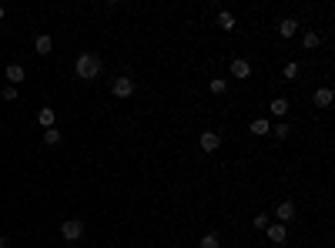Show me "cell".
I'll return each instance as SVG.
<instances>
[{
	"mask_svg": "<svg viewBox=\"0 0 335 248\" xmlns=\"http://www.w3.org/2000/svg\"><path fill=\"white\" fill-rule=\"evenodd\" d=\"M74 74H77L80 80H94L97 74H101V61H97V54H80L77 64H74Z\"/></svg>",
	"mask_w": 335,
	"mask_h": 248,
	"instance_id": "cell-1",
	"label": "cell"
},
{
	"mask_svg": "<svg viewBox=\"0 0 335 248\" xmlns=\"http://www.w3.org/2000/svg\"><path fill=\"white\" fill-rule=\"evenodd\" d=\"M61 235H64V241H80V235H84V225H80L77 218H67V222L61 225Z\"/></svg>",
	"mask_w": 335,
	"mask_h": 248,
	"instance_id": "cell-2",
	"label": "cell"
},
{
	"mask_svg": "<svg viewBox=\"0 0 335 248\" xmlns=\"http://www.w3.org/2000/svg\"><path fill=\"white\" fill-rule=\"evenodd\" d=\"M198 144H201V151H218L221 148V134H215V131H201V137H198Z\"/></svg>",
	"mask_w": 335,
	"mask_h": 248,
	"instance_id": "cell-3",
	"label": "cell"
},
{
	"mask_svg": "<svg viewBox=\"0 0 335 248\" xmlns=\"http://www.w3.org/2000/svg\"><path fill=\"white\" fill-rule=\"evenodd\" d=\"M111 91H114V97H131V94H134V80H131V77H114Z\"/></svg>",
	"mask_w": 335,
	"mask_h": 248,
	"instance_id": "cell-4",
	"label": "cell"
},
{
	"mask_svg": "<svg viewBox=\"0 0 335 248\" xmlns=\"http://www.w3.org/2000/svg\"><path fill=\"white\" fill-rule=\"evenodd\" d=\"M275 218H278V225H288L295 218V205H292V201H278V205H275Z\"/></svg>",
	"mask_w": 335,
	"mask_h": 248,
	"instance_id": "cell-5",
	"label": "cell"
},
{
	"mask_svg": "<svg viewBox=\"0 0 335 248\" xmlns=\"http://www.w3.org/2000/svg\"><path fill=\"white\" fill-rule=\"evenodd\" d=\"M265 232H268V238H271V245H285V238H288V228L285 225H268V228H265Z\"/></svg>",
	"mask_w": 335,
	"mask_h": 248,
	"instance_id": "cell-6",
	"label": "cell"
},
{
	"mask_svg": "<svg viewBox=\"0 0 335 248\" xmlns=\"http://www.w3.org/2000/svg\"><path fill=\"white\" fill-rule=\"evenodd\" d=\"M319 107H332V101H335V94H332V88H315V97H312Z\"/></svg>",
	"mask_w": 335,
	"mask_h": 248,
	"instance_id": "cell-7",
	"label": "cell"
},
{
	"mask_svg": "<svg viewBox=\"0 0 335 248\" xmlns=\"http://www.w3.org/2000/svg\"><path fill=\"white\" fill-rule=\"evenodd\" d=\"M34 50H37V54H40V57H47V54H50V50H54V40H50V37H47V34H40V37H37V40H34Z\"/></svg>",
	"mask_w": 335,
	"mask_h": 248,
	"instance_id": "cell-8",
	"label": "cell"
},
{
	"mask_svg": "<svg viewBox=\"0 0 335 248\" xmlns=\"http://www.w3.org/2000/svg\"><path fill=\"white\" fill-rule=\"evenodd\" d=\"M232 74H235L238 80H245L248 74H252V64H248V61H241V57H235V61H232Z\"/></svg>",
	"mask_w": 335,
	"mask_h": 248,
	"instance_id": "cell-9",
	"label": "cell"
},
{
	"mask_svg": "<svg viewBox=\"0 0 335 248\" xmlns=\"http://www.w3.org/2000/svg\"><path fill=\"white\" fill-rule=\"evenodd\" d=\"M295 31H298V20H295V17L278 20V34H282V37H295Z\"/></svg>",
	"mask_w": 335,
	"mask_h": 248,
	"instance_id": "cell-10",
	"label": "cell"
},
{
	"mask_svg": "<svg viewBox=\"0 0 335 248\" xmlns=\"http://www.w3.org/2000/svg\"><path fill=\"white\" fill-rule=\"evenodd\" d=\"M24 77H27V74H24V67H20V64H7V80H10V88H17Z\"/></svg>",
	"mask_w": 335,
	"mask_h": 248,
	"instance_id": "cell-11",
	"label": "cell"
},
{
	"mask_svg": "<svg viewBox=\"0 0 335 248\" xmlns=\"http://www.w3.org/2000/svg\"><path fill=\"white\" fill-rule=\"evenodd\" d=\"M54 118H57V114H54V107H40V111H37V121L44 124V131H47V128H54Z\"/></svg>",
	"mask_w": 335,
	"mask_h": 248,
	"instance_id": "cell-12",
	"label": "cell"
},
{
	"mask_svg": "<svg viewBox=\"0 0 335 248\" xmlns=\"http://www.w3.org/2000/svg\"><path fill=\"white\" fill-rule=\"evenodd\" d=\"M302 44H305V50H315V47L322 44V34H319V31H305Z\"/></svg>",
	"mask_w": 335,
	"mask_h": 248,
	"instance_id": "cell-13",
	"label": "cell"
},
{
	"mask_svg": "<svg viewBox=\"0 0 335 248\" xmlns=\"http://www.w3.org/2000/svg\"><path fill=\"white\" fill-rule=\"evenodd\" d=\"M268 107H271V114H275V118H285V114H288V101H285V97H275Z\"/></svg>",
	"mask_w": 335,
	"mask_h": 248,
	"instance_id": "cell-14",
	"label": "cell"
},
{
	"mask_svg": "<svg viewBox=\"0 0 335 248\" xmlns=\"http://www.w3.org/2000/svg\"><path fill=\"white\" fill-rule=\"evenodd\" d=\"M218 27H221V31H235V17L228 14V10H218Z\"/></svg>",
	"mask_w": 335,
	"mask_h": 248,
	"instance_id": "cell-15",
	"label": "cell"
},
{
	"mask_svg": "<svg viewBox=\"0 0 335 248\" xmlns=\"http://www.w3.org/2000/svg\"><path fill=\"white\" fill-rule=\"evenodd\" d=\"M268 131H271L268 118H255V121H252V134H268Z\"/></svg>",
	"mask_w": 335,
	"mask_h": 248,
	"instance_id": "cell-16",
	"label": "cell"
},
{
	"mask_svg": "<svg viewBox=\"0 0 335 248\" xmlns=\"http://www.w3.org/2000/svg\"><path fill=\"white\" fill-rule=\"evenodd\" d=\"M208 91H211V94H218L221 97L225 91H228V80H221V77H215V80H208Z\"/></svg>",
	"mask_w": 335,
	"mask_h": 248,
	"instance_id": "cell-17",
	"label": "cell"
},
{
	"mask_svg": "<svg viewBox=\"0 0 335 248\" xmlns=\"http://www.w3.org/2000/svg\"><path fill=\"white\" fill-rule=\"evenodd\" d=\"M298 74H302V64H298V61H288L285 64V80H295Z\"/></svg>",
	"mask_w": 335,
	"mask_h": 248,
	"instance_id": "cell-18",
	"label": "cell"
},
{
	"mask_svg": "<svg viewBox=\"0 0 335 248\" xmlns=\"http://www.w3.org/2000/svg\"><path fill=\"white\" fill-rule=\"evenodd\" d=\"M201 248H218V235L215 232H208V235H201V241H198Z\"/></svg>",
	"mask_w": 335,
	"mask_h": 248,
	"instance_id": "cell-19",
	"label": "cell"
},
{
	"mask_svg": "<svg viewBox=\"0 0 335 248\" xmlns=\"http://www.w3.org/2000/svg\"><path fill=\"white\" fill-rule=\"evenodd\" d=\"M57 141H61V131H57V128H47V131H44V144H57Z\"/></svg>",
	"mask_w": 335,
	"mask_h": 248,
	"instance_id": "cell-20",
	"label": "cell"
},
{
	"mask_svg": "<svg viewBox=\"0 0 335 248\" xmlns=\"http://www.w3.org/2000/svg\"><path fill=\"white\" fill-rule=\"evenodd\" d=\"M252 225H255V228H258V232H265V228H268V215H255V218H252Z\"/></svg>",
	"mask_w": 335,
	"mask_h": 248,
	"instance_id": "cell-21",
	"label": "cell"
},
{
	"mask_svg": "<svg viewBox=\"0 0 335 248\" xmlns=\"http://www.w3.org/2000/svg\"><path fill=\"white\" fill-rule=\"evenodd\" d=\"M288 134H292L288 124H278V128H275V137H278V141H288Z\"/></svg>",
	"mask_w": 335,
	"mask_h": 248,
	"instance_id": "cell-22",
	"label": "cell"
},
{
	"mask_svg": "<svg viewBox=\"0 0 335 248\" xmlns=\"http://www.w3.org/2000/svg\"><path fill=\"white\" fill-rule=\"evenodd\" d=\"M0 97H4V101H17V88H10V84H7V88H4V94H0Z\"/></svg>",
	"mask_w": 335,
	"mask_h": 248,
	"instance_id": "cell-23",
	"label": "cell"
},
{
	"mask_svg": "<svg viewBox=\"0 0 335 248\" xmlns=\"http://www.w3.org/2000/svg\"><path fill=\"white\" fill-rule=\"evenodd\" d=\"M0 248H7V238H0Z\"/></svg>",
	"mask_w": 335,
	"mask_h": 248,
	"instance_id": "cell-24",
	"label": "cell"
},
{
	"mask_svg": "<svg viewBox=\"0 0 335 248\" xmlns=\"http://www.w3.org/2000/svg\"><path fill=\"white\" fill-rule=\"evenodd\" d=\"M0 20H4V7H0Z\"/></svg>",
	"mask_w": 335,
	"mask_h": 248,
	"instance_id": "cell-25",
	"label": "cell"
}]
</instances>
